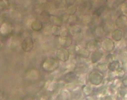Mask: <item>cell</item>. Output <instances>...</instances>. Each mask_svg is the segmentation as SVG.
<instances>
[{"label":"cell","instance_id":"obj_9","mask_svg":"<svg viewBox=\"0 0 127 100\" xmlns=\"http://www.w3.org/2000/svg\"><path fill=\"white\" fill-rule=\"evenodd\" d=\"M31 27L32 29L35 31H39L42 29L43 24L41 21L35 20L31 23Z\"/></svg>","mask_w":127,"mask_h":100},{"label":"cell","instance_id":"obj_6","mask_svg":"<svg viewBox=\"0 0 127 100\" xmlns=\"http://www.w3.org/2000/svg\"><path fill=\"white\" fill-rule=\"evenodd\" d=\"M103 54L102 52L99 50H95L91 54V60L93 63H95L98 62L102 57Z\"/></svg>","mask_w":127,"mask_h":100},{"label":"cell","instance_id":"obj_8","mask_svg":"<svg viewBox=\"0 0 127 100\" xmlns=\"http://www.w3.org/2000/svg\"><path fill=\"white\" fill-rule=\"evenodd\" d=\"M59 42L60 44L64 47H68L70 46L72 44L71 39L66 36L61 37L59 39Z\"/></svg>","mask_w":127,"mask_h":100},{"label":"cell","instance_id":"obj_11","mask_svg":"<svg viewBox=\"0 0 127 100\" xmlns=\"http://www.w3.org/2000/svg\"><path fill=\"white\" fill-rule=\"evenodd\" d=\"M50 21L54 25L56 26H60L62 25V19L56 16H54V15H52L50 18Z\"/></svg>","mask_w":127,"mask_h":100},{"label":"cell","instance_id":"obj_13","mask_svg":"<svg viewBox=\"0 0 127 100\" xmlns=\"http://www.w3.org/2000/svg\"><path fill=\"white\" fill-rule=\"evenodd\" d=\"M119 63L118 61H113L112 62L109 63L108 67V68L113 71H114L119 68Z\"/></svg>","mask_w":127,"mask_h":100},{"label":"cell","instance_id":"obj_18","mask_svg":"<svg viewBox=\"0 0 127 100\" xmlns=\"http://www.w3.org/2000/svg\"><path fill=\"white\" fill-rule=\"evenodd\" d=\"M71 33H72V34H78L80 31V29L77 27V26H74L72 27V28L71 29Z\"/></svg>","mask_w":127,"mask_h":100},{"label":"cell","instance_id":"obj_3","mask_svg":"<svg viewBox=\"0 0 127 100\" xmlns=\"http://www.w3.org/2000/svg\"><path fill=\"white\" fill-rule=\"evenodd\" d=\"M33 47L34 42L31 37L25 38L21 43V48L25 52H30L33 49Z\"/></svg>","mask_w":127,"mask_h":100},{"label":"cell","instance_id":"obj_14","mask_svg":"<svg viewBox=\"0 0 127 100\" xmlns=\"http://www.w3.org/2000/svg\"><path fill=\"white\" fill-rule=\"evenodd\" d=\"M75 78V74L72 72L67 73L64 76V79L67 82H71Z\"/></svg>","mask_w":127,"mask_h":100},{"label":"cell","instance_id":"obj_2","mask_svg":"<svg viewBox=\"0 0 127 100\" xmlns=\"http://www.w3.org/2000/svg\"><path fill=\"white\" fill-rule=\"evenodd\" d=\"M90 82L94 85H99L102 82L103 77L102 74L97 70H93L88 76Z\"/></svg>","mask_w":127,"mask_h":100},{"label":"cell","instance_id":"obj_7","mask_svg":"<svg viewBox=\"0 0 127 100\" xmlns=\"http://www.w3.org/2000/svg\"><path fill=\"white\" fill-rule=\"evenodd\" d=\"M116 24L120 28L126 27L127 25V20L126 16H121L119 17L116 21Z\"/></svg>","mask_w":127,"mask_h":100},{"label":"cell","instance_id":"obj_17","mask_svg":"<svg viewBox=\"0 0 127 100\" xmlns=\"http://www.w3.org/2000/svg\"><path fill=\"white\" fill-rule=\"evenodd\" d=\"M52 31L53 34L56 36H59L60 35V33H61V29L60 27L59 26H54L52 29Z\"/></svg>","mask_w":127,"mask_h":100},{"label":"cell","instance_id":"obj_10","mask_svg":"<svg viewBox=\"0 0 127 100\" xmlns=\"http://www.w3.org/2000/svg\"><path fill=\"white\" fill-rule=\"evenodd\" d=\"M122 37L123 33L121 30L119 29H116L112 32V37L116 41H119L121 40L122 38Z\"/></svg>","mask_w":127,"mask_h":100},{"label":"cell","instance_id":"obj_4","mask_svg":"<svg viewBox=\"0 0 127 100\" xmlns=\"http://www.w3.org/2000/svg\"><path fill=\"white\" fill-rule=\"evenodd\" d=\"M56 56L59 60L65 62L69 59V52L66 49L61 48L58 50L56 53Z\"/></svg>","mask_w":127,"mask_h":100},{"label":"cell","instance_id":"obj_16","mask_svg":"<svg viewBox=\"0 0 127 100\" xmlns=\"http://www.w3.org/2000/svg\"><path fill=\"white\" fill-rule=\"evenodd\" d=\"M76 10H77V8L75 6L73 5H71L67 7V12L68 13L70 14H73L76 12Z\"/></svg>","mask_w":127,"mask_h":100},{"label":"cell","instance_id":"obj_15","mask_svg":"<svg viewBox=\"0 0 127 100\" xmlns=\"http://www.w3.org/2000/svg\"><path fill=\"white\" fill-rule=\"evenodd\" d=\"M3 29L4 30L3 32L1 34L5 35V34L9 33L10 32L11 28L8 25L4 23L2 25V26L1 27V29H0V30H3Z\"/></svg>","mask_w":127,"mask_h":100},{"label":"cell","instance_id":"obj_12","mask_svg":"<svg viewBox=\"0 0 127 100\" xmlns=\"http://www.w3.org/2000/svg\"><path fill=\"white\" fill-rule=\"evenodd\" d=\"M90 51L87 49H82L79 51V55L82 58H87L90 55Z\"/></svg>","mask_w":127,"mask_h":100},{"label":"cell","instance_id":"obj_5","mask_svg":"<svg viewBox=\"0 0 127 100\" xmlns=\"http://www.w3.org/2000/svg\"><path fill=\"white\" fill-rule=\"evenodd\" d=\"M101 46L104 50L110 51L114 48V43L110 39L105 38L102 42Z\"/></svg>","mask_w":127,"mask_h":100},{"label":"cell","instance_id":"obj_1","mask_svg":"<svg viewBox=\"0 0 127 100\" xmlns=\"http://www.w3.org/2000/svg\"><path fill=\"white\" fill-rule=\"evenodd\" d=\"M59 60L54 57H47L43 63V69L47 72H53L59 66Z\"/></svg>","mask_w":127,"mask_h":100}]
</instances>
